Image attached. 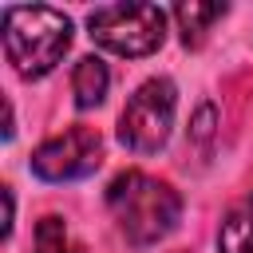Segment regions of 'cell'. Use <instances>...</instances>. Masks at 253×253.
<instances>
[{
	"label": "cell",
	"instance_id": "obj_1",
	"mask_svg": "<svg viewBox=\"0 0 253 253\" xmlns=\"http://www.w3.org/2000/svg\"><path fill=\"white\" fill-rule=\"evenodd\" d=\"M107 213L130 249L166 241L182 221V194L146 170H123L107 186Z\"/></svg>",
	"mask_w": 253,
	"mask_h": 253
},
{
	"label": "cell",
	"instance_id": "obj_2",
	"mask_svg": "<svg viewBox=\"0 0 253 253\" xmlns=\"http://www.w3.org/2000/svg\"><path fill=\"white\" fill-rule=\"evenodd\" d=\"M0 32H4V59L20 79L32 83L51 75L71 47V20L47 4H8L0 16Z\"/></svg>",
	"mask_w": 253,
	"mask_h": 253
},
{
	"label": "cell",
	"instance_id": "obj_3",
	"mask_svg": "<svg viewBox=\"0 0 253 253\" xmlns=\"http://www.w3.org/2000/svg\"><path fill=\"white\" fill-rule=\"evenodd\" d=\"M166 24L170 12L146 0H130V4H99L87 16V36L95 40V47L123 55V59H146L166 43Z\"/></svg>",
	"mask_w": 253,
	"mask_h": 253
},
{
	"label": "cell",
	"instance_id": "obj_4",
	"mask_svg": "<svg viewBox=\"0 0 253 253\" xmlns=\"http://www.w3.org/2000/svg\"><path fill=\"white\" fill-rule=\"evenodd\" d=\"M174 111H178V87L166 75H150L146 83L134 87L119 115V142L130 154H158L170 142L174 130Z\"/></svg>",
	"mask_w": 253,
	"mask_h": 253
},
{
	"label": "cell",
	"instance_id": "obj_5",
	"mask_svg": "<svg viewBox=\"0 0 253 253\" xmlns=\"http://www.w3.org/2000/svg\"><path fill=\"white\" fill-rule=\"evenodd\" d=\"M103 162V134L87 123H75L51 138H43L32 150V174L40 182H79L87 174H95Z\"/></svg>",
	"mask_w": 253,
	"mask_h": 253
},
{
	"label": "cell",
	"instance_id": "obj_6",
	"mask_svg": "<svg viewBox=\"0 0 253 253\" xmlns=\"http://www.w3.org/2000/svg\"><path fill=\"white\" fill-rule=\"evenodd\" d=\"M170 16H174V24H178L182 43H186V47H202V43H206V36H210V28H213L217 20H225V16H229V4L190 0V4H178Z\"/></svg>",
	"mask_w": 253,
	"mask_h": 253
},
{
	"label": "cell",
	"instance_id": "obj_7",
	"mask_svg": "<svg viewBox=\"0 0 253 253\" xmlns=\"http://www.w3.org/2000/svg\"><path fill=\"white\" fill-rule=\"evenodd\" d=\"M107 87H111V71H107V63L99 55L75 59V67H71V95H75L79 111H95L107 99Z\"/></svg>",
	"mask_w": 253,
	"mask_h": 253
},
{
	"label": "cell",
	"instance_id": "obj_8",
	"mask_svg": "<svg viewBox=\"0 0 253 253\" xmlns=\"http://www.w3.org/2000/svg\"><path fill=\"white\" fill-rule=\"evenodd\" d=\"M217 253H253V190L225 210L217 225Z\"/></svg>",
	"mask_w": 253,
	"mask_h": 253
},
{
	"label": "cell",
	"instance_id": "obj_9",
	"mask_svg": "<svg viewBox=\"0 0 253 253\" xmlns=\"http://www.w3.org/2000/svg\"><path fill=\"white\" fill-rule=\"evenodd\" d=\"M32 253H83V245L75 241L67 217H59V213H43V217L36 221Z\"/></svg>",
	"mask_w": 253,
	"mask_h": 253
},
{
	"label": "cell",
	"instance_id": "obj_10",
	"mask_svg": "<svg viewBox=\"0 0 253 253\" xmlns=\"http://www.w3.org/2000/svg\"><path fill=\"white\" fill-rule=\"evenodd\" d=\"M0 194H4V241H8V237H12V217H16V202H12V186H4Z\"/></svg>",
	"mask_w": 253,
	"mask_h": 253
}]
</instances>
